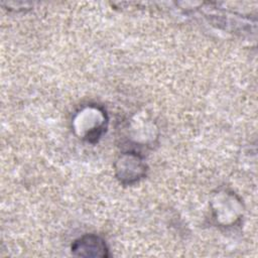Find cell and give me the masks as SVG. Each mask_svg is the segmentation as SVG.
I'll list each match as a JSON object with an SVG mask.
<instances>
[{"label": "cell", "instance_id": "cell-1", "mask_svg": "<svg viewBox=\"0 0 258 258\" xmlns=\"http://www.w3.org/2000/svg\"><path fill=\"white\" fill-rule=\"evenodd\" d=\"M72 253L80 257H109L105 241L99 236L87 234L76 240L72 245Z\"/></svg>", "mask_w": 258, "mask_h": 258}]
</instances>
